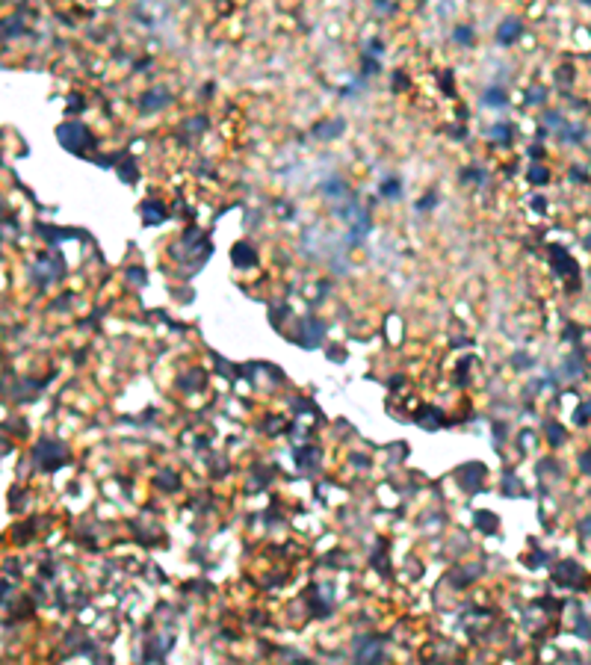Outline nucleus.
<instances>
[{
  "label": "nucleus",
  "mask_w": 591,
  "mask_h": 665,
  "mask_svg": "<svg viewBox=\"0 0 591 665\" xmlns=\"http://www.w3.org/2000/svg\"><path fill=\"white\" fill-rule=\"evenodd\" d=\"M518 33H521V24H518V21H506V24L500 27V33H497V39L506 44V42H514Z\"/></svg>",
  "instance_id": "1"
},
{
  "label": "nucleus",
  "mask_w": 591,
  "mask_h": 665,
  "mask_svg": "<svg viewBox=\"0 0 591 665\" xmlns=\"http://www.w3.org/2000/svg\"><path fill=\"white\" fill-rule=\"evenodd\" d=\"M340 130H343V121H334V125H316L313 133L316 136H323V139H331V136H337Z\"/></svg>",
  "instance_id": "2"
},
{
  "label": "nucleus",
  "mask_w": 591,
  "mask_h": 665,
  "mask_svg": "<svg viewBox=\"0 0 591 665\" xmlns=\"http://www.w3.org/2000/svg\"><path fill=\"white\" fill-rule=\"evenodd\" d=\"M506 95H503V92H500V89H491V92H485V104H488V107H506Z\"/></svg>",
  "instance_id": "3"
},
{
  "label": "nucleus",
  "mask_w": 591,
  "mask_h": 665,
  "mask_svg": "<svg viewBox=\"0 0 591 665\" xmlns=\"http://www.w3.org/2000/svg\"><path fill=\"white\" fill-rule=\"evenodd\" d=\"M166 101H169V98H145V101H142V107H145V110H151V107H163Z\"/></svg>",
  "instance_id": "4"
},
{
  "label": "nucleus",
  "mask_w": 591,
  "mask_h": 665,
  "mask_svg": "<svg viewBox=\"0 0 591 665\" xmlns=\"http://www.w3.org/2000/svg\"><path fill=\"white\" fill-rule=\"evenodd\" d=\"M384 195H393V199H399V184H396V181H387V184H384Z\"/></svg>",
  "instance_id": "5"
},
{
  "label": "nucleus",
  "mask_w": 591,
  "mask_h": 665,
  "mask_svg": "<svg viewBox=\"0 0 591 665\" xmlns=\"http://www.w3.org/2000/svg\"><path fill=\"white\" fill-rule=\"evenodd\" d=\"M455 39L458 42H470V30H455Z\"/></svg>",
  "instance_id": "6"
},
{
  "label": "nucleus",
  "mask_w": 591,
  "mask_h": 665,
  "mask_svg": "<svg viewBox=\"0 0 591 665\" xmlns=\"http://www.w3.org/2000/svg\"><path fill=\"white\" fill-rule=\"evenodd\" d=\"M130 278H133V281H145V272H142V269H130Z\"/></svg>",
  "instance_id": "7"
},
{
  "label": "nucleus",
  "mask_w": 591,
  "mask_h": 665,
  "mask_svg": "<svg viewBox=\"0 0 591 665\" xmlns=\"http://www.w3.org/2000/svg\"><path fill=\"white\" fill-rule=\"evenodd\" d=\"M529 178H532V181H544V178H547V171H544V169H535Z\"/></svg>",
  "instance_id": "8"
},
{
  "label": "nucleus",
  "mask_w": 591,
  "mask_h": 665,
  "mask_svg": "<svg viewBox=\"0 0 591 665\" xmlns=\"http://www.w3.org/2000/svg\"><path fill=\"white\" fill-rule=\"evenodd\" d=\"M585 3H591V0H585Z\"/></svg>",
  "instance_id": "9"
}]
</instances>
